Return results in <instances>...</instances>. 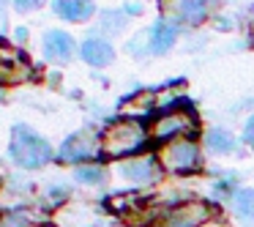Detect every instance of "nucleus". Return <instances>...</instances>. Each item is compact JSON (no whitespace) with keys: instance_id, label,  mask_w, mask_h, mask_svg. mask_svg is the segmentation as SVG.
Instances as JSON below:
<instances>
[{"instance_id":"obj_1","label":"nucleus","mask_w":254,"mask_h":227,"mask_svg":"<svg viewBox=\"0 0 254 227\" xmlns=\"http://www.w3.org/2000/svg\"><path fill=\"white\" fill-rule=\"evenodd\" d=\"M148 143H150L148 129L137 118L115 121L101 132V153L110 156V159H131V156H139Z\"/></svg>"},{"instance_id":"obj_2","label":"nucleus","mask_w":254,"mask_h":227,"mask_svg":"<svg viewBox=\"0 0 254 227\" xmlns=\"http://www.w3.org/2000/svg\"><path fill=\"white\" fill-rule=\"evenodd\" d=\"M11 159L25 170H39L52 159V145L39 132L19 123L11 132Z\"/></svg>"},{"instance_id":"obj_3","label":"nucleus","mask_w":254,"mask_h":227,"mask_svg":"<svg viewBox=\"0 0 254 227\" xmlns=\"http://www.w3.org/2000/svg\"><path fill=\"white\" fill-rule=\"evenodd\" d=\"M197 132V115L191 107H170L161 115H156V121L150 123L148 137L153 143H172V140L189 137Z\"/></svg>"},{"instance_id":"obj_4","label":"nucleus","mask_w":254,"mask_h":227,"mask_svg":"<svg viewBox=\"0 0 254 227\" xmlns=\"http://www.w3.org/2000/svg\"><path fill=\"white\" fill-rule=\"evenodd\" d=\"M159 164L161 170L175 172V175H189V172H197L199 164H202V156H199V145L194 143L191 137H181L167 143L164 148L159 151Z\"/></svg>"},{"instance_id":"obj_5","label":"nucleus","mask_w":254,"mask_h":227,"mask_svg":"<svg viewBox=\"0 0 254 227\" xmlns=\"http://www.w3.org/2000/svg\"><path fill=\"white\" fill-rule=\"evenodd\" d=\"M99 151H101V137H96L93 132H79V134H71L61 145L58 159L63 164H88Z\"/></svg>"},{"instance_id":"obj_6","label":"nucleus","mask_w":254,"mask_h":227,"mask_svg":"<svg viewBox=\"0 0 254 227\" xmlns=\"http://www.w3.org/2000/svg\"><path fill=\"white\" fill-rule=\"evenodd\" d=\"M33 77L28 58L11 47H0V85H17Z\"/></svg>"},{"instance_id":"obj_7","label":"nucleus","mask_w":254,"mask_h":227,"mask_svg":"<svg viewBox=\"0 0 254 227\" xmlns=\"http://www.w3.org/2000/svg\"><path fill=\"white\" fill-rule=\"evenodd\" d=\"M208 219H210V205L183 203L164 216V227H202Z\"/></svg>"},{"instance_id":"obj_8","label":"nucleus","mask_w":254,"mask_h":227,"mask_svg":"<svg viewBox=\"0 0 254 227\" xmlns=\"http://www.w3.org/2000/svg\"><path fill=\"white\" fill-rule=\"evenodd\" d=\"M161 172V164L156 156H131L121 164V175L131 183H150Z\"/></svg>"},{"instance_id":"obj_9","label":"nucleus","mask_w":254,"mask_h":227,"mask_svg":"<svg viewBox=\"0 0 254 227\" xmlns=\"http://www.w3.org/2000/svg\"><path fill=\"white\" fill-rule=\"evenodd\" d=\"M74 50H77V44H74V39L66 30H50L44 36V58L47 61L66 63V61H71Z\"/></svg>"},{"instance_id":"obj_10","label":"nucleus","mask_w":254,"mask_h":227,"mask_svg":"<svg viewBox=\"0 0 254 227\" xmlns=\"http://www.w3.org/2000/svg\"><path fill=\"white\" fill-rule=\"evenodd\" d=\"M79 55H82V61L93 69H104L115 61V50H112V44L107 39H88L79 47Z\"/></svg>"},{"instance_id":"obj_11","label":"nucleus","mask_w":254,"mask_h":227,"mask_svg":"<svg viewBox=\"0 0 254 227\" xmlns=\"http://www.w3.org/2000/svg\"><path fill=\"white\" fill-rule=\"evenodd\" d=\"M52 8L58 17L68 19V22H85L96 11L93 0H52Z\"/></svg>"},{"instance_id":"obj_12","label":"nucleus","mask_w":254,"mask_h":227,"mask_svg":"<svg viewBox=\"0 0 254 227\" xmlns=\"http://www.w3.org/2000/svg\"><path fill=\"white\" fill-rule=\"evenodd\" d=\"M178 39V28L172 22H167V19H159V22L150 28V52H156V55H161V52H167L172 44H175Z\"/></svg>"},{"instance_id":"obj_13","label":"nucleus","mask_w":254,"mask_h":227,"mask_svg":"<svg viewBox=\"0 0 254 227\" xmlns=\"http://www.w3.org/2000/svg\"><path fill=\"white\" fill-rule=\"evenodd\" d=\"M210 0H178V17L186 25H199L208 19Z\"/></svg>"},{"instance_id":"obj_14","label":"nucleus","mask_w":254,"mask_h":227,"mask_svg":"<svg viewBox=\"0 0 254 227\" xmlns=\"http://www.w3.org/2000/svg\"><path fill=\"white\" fill-rule=\"evenodd\" d=\"M205 143H208V148L213 153H232L235 151V137L230 132H224V129H210L205 134Z\"/></svg>"},{"instance_id":"obj_15","label":"nucleus","mask_w":254,"mask_h":227,"mask_svg":"<svg viewBox=\"0 0 254 227\" xmlns=\"http://www.w3.org/2000/svg\"><path fill=\"white\" fill-rule=\"evenodd\" d=\"M74 178H77L79 183H85V186H99V183H104L107 172L101 164H77Z\"/></svg>"},{"instance_id":"obj_16","label":"nucleus","mask_w":254,"mask_h":227,"mask_svg":"<svg viewBox=\"0 0 254 227\" xmlns=\"http://www.w3.org/2000/svg\"><path fill=\"white\" fill-rule=\"evenodd\" d=\"M232 208H235L238 216H243V219H254V189H241V192H235Z\"/></svg>"},{"instance_id":"obj_17","label":"nucleus","mask_w":254,"mask_h":227,"mask_svg":"<svg viewBox=\"0 0 254 227\" xmlns=\"http://www.w3.org/2000/svg\"><path fill=\"white\" fill-rule=\"evenodd\" d=\"M33 222H30L28 214H22V211H3L0 214V227H30Z\"/></svg>"},{"instance_id":"obj_18","label":"nucleus","mask_w":254,"mask_h":227,"mask_svg":"<svg viewBox=\"0 0 254 227\" xmlns=\"http://www.w3.org/2000/svg\"><path fill=\"white\" fill-rule=\"evenodd\" d=\"M11 3L19 8V11H33V8L44 6V0H11Z\"/></svg>"},{"instance_id":"obj_19","label":"nucleus","mask_w":254,"mask_h":227,"mask_svg":"<svg viewBox=\"0 0 254 227\" xmlns=\"http://www.w3.org/2000/svg\"><path fill=\"white\" fill-rule=\"evenodd\" d=\"M243 140H246V145L254 151V115L246 121V129H243Z\"/></svg>"},{"instance_id":"obj_20","label":"nucleus","mask_w":254,"mask_h":227,"mask_svg":"<svg viewBox=\"0 0 254 227\" xmlns=\"http://www.w3.org/2000/svg\"><path fill=\"white\" fill-rule=\"evenodd\" d=\"M30 227H47V225H30Z\"/></svg>"},{"instance_id":"obj_21","label":"nucleus","mask_w":254,"mask_h":227,"mask_svg":"<svg viewBox=\"0 0 254 227\" xmlns=\"http://www.w3.org/2000/svg\"><path fill=\"white\" fill-rule=\"evenodd\" d=\"M0 101H3V90H0Z\"/></svg>"},{"instance_id":"obj_22","label":"nucleus","mask_w":254,"mask_h":227,"mask_svg":"<svg viewBox=\"0 0 254 227\" xmlns=\"http://www.w3.org/2000/svg\"><path fill=\"white\" fill-rule=\"evenodd\" d=\"M252 33H254V25H252Z\"/></svg>"}]
</instances>
